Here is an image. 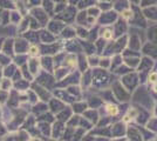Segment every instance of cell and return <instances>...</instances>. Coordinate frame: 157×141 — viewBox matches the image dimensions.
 <instances>
[{"label":"cell","mask_w":157,"mask_h":141,"mask_svg":"<svg viewBox=\"0 0 157 141\" xmlns=\"http://www.w3.org/2000/svg\"><path fill=\"white\" fill-rule=\"evenodd\" d=\"M155 91H156V92H157V85H156V86H155Z\"/></svg>","instance_id":"cell-6"},{"label":"cell","mask_w":157,"mask_h":141,"mask_svg":"<svg viewBox=\"0 0 157 141\" xmlns=\"http://www.w3.org/2000/svg\"><path fill=\"white\" fill-rule=\"evenodd\" d=\"M150 79H151V81H156V79H157V74H151L150 75Z\"/></svg>","instance_id":"cell-2"},{"label":"cell","mask_w":157,"mask_h":141,"mask_svg":"<svg viewBox=\"0 0 157 141\" xmlns=\"http://www.w3.org/2000/svg\"><path fill=\"white\" fill-rule=\"evenodd\" d=\"M107 109H108V112H109L110 114H116V113H117V108L115 107V106H113V105H109V106L107 107Z\"/></svg>","instance_id":"cell-1"},{"label":"cell","mask_w":157,"mask_h":141,"mask_svg":"<svg viewBox=\"0 0 157 141\" xmlns=\"http://www.w3.org/2000/svg\"><path fill=\"white\" fill-rule=\"evenodd\" d=\"M124 17L125 18H128V17H129V12H124Z\"/></svg>","instance_id":"cell-5"},{"label":"cell","mask_w":157,"mask_h":141,"mask_svg":"<svg viewBox=\"0 0 157 141\" xmlns=\"http://www.w3.org/2000/svg\"><path fill=\"white\" fill-rule=\"evenodd\" d=\"M105 38H110V32H109V31H107L105 34Z\"/></svg>","instance_id":"cell-3"},{"label":"cell","mask_w":157,"mask_h":141,"mask_svg":"<svg viewBox=\"0 0 157 141\" xmlns=\"http://www.w3.org/2000/svg\"><path fill=\"white\" fill-rule=\"evenodd\" d=\"M35 51H36V48H35V47H32V48H31V53H32V54L36 53Z\"/></svg>","instance_id":"cell-4"},{"label":"cell","mask_w":157,"mask_h":141,"mask_svg":"<svg viewBox=\"0 0 157 141\" xmlns=\"http://www.w3.org/2000/svg\"><path fill=\"white\" fill-rule=\"evenodd\" d=\"M34 141H39V140H34Z\"/></svg>","instance_id":"cell-7"}]
</instances>
